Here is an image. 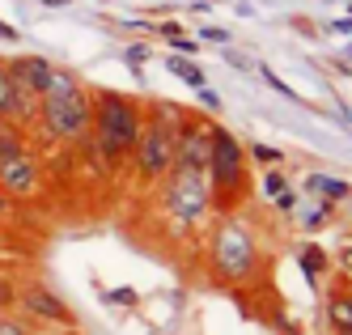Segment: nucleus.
I'll return each instance as SVG.
<instances>
[{
	"label": "nucleus",
	"instance_id": "nucleus-1",
	"mask_svg": "<svg viewBox=\"0 0 352 335\" xmlns=\"http://www.w3.org/2000/svg\"><path fill=\"white\" fill-rule=\"evenodd\" d=\"M208 280L217 289H238L259 280L263 272V246L259 234L238 208L234 213H217L208 225Z\"/></svg>",
	"mask_w": 352,
	"mask_h": 335
},
{
	"label": "nucleus",
	"instance_id": "nucleus-2",
	"mask_svg": "<svg viewBox=\"0 0 352 335\" xmlns=\"http://www.w3.org/2000/svg\"><path fill=\"white\" fill-rule=\"evenodd\" d=\"M89 123H94V98L89 85L77 72L56 68L47 89L38 94V115L34 127H43V136L60 144V149H81L89 140Z\"/></svg>",
	"mask_w": 352,
	"mask_h": 335
},
{
	"label": "nucleus",
	"instance_id": "nucleus-3",
	"mask_svg": "<svg viewBox=\"0 0 352 335\" xmlns=\"http://www.w3.org/2000/svg\"><path fill=\"white\" fill-rule=\"evenodd\" d=\"M89 98H94V123H89L85 144L102 158L107 170L132 166L140 123H144V102L119 94V89H89Z\"/></svg>",
	"mask_w": 352,
	"mask_h": 335
},
{
	"label": "nucleus",
	"instance_id": "nucleus-4",
	"mask_svg": "<svg viewBox=\"0 0 352 335\" xmlns=\"http://www.w3.org/2000/svg\"><path fill=\"white\" fill-rule=\"evenodd\" d=\"M153 208L166 221V229L174 238H195L212 225L217 208H212V187L204 174L191 170H170L162 183L153 187Z\"/></svg>",
	"mask_w": 352,
	"mask_h": 335
},
{
	"label": "nucleus",
	"instance_id": "nucleus-5",
	"mask_svg": "<svg viewBox=\"0 0 352 335\" xmlns=\"http://www.w3.org/2000/svg\"><path fill=\"white\" fill-rule=\"evenodd\" d=\"M187 107L179 102H144V123H140V140L132 153V166H136V183L140 187H157L162 178L174 170V144H179V119Z\"/></svg>",
	"mask_w": 352,
	"mask_h": 335
},
{
	"label": "nucleus",
	"instance_id": "nucleus-6",
	"mask_svg": "<svg viewBox=\"0 0 352 335\" xmlns=\"http://www.w3.org/2000/svg\"><path fill=\"white\" fill-rule=\"evenodd\" d=\"M208 187H212V208L217 213H234L238 204H246L250 195V162L242 140L230 132V127H212V149H208Z\"/></svg>",
	"mask_w": 352,
	"mask_h": 335
},
{
	"label": "nucleus",
	"instance_id": "nucleus-7",
	"mask_svg": "<svg viewBox=\"0 0 352 335\" xmlns=\"http://www.w3.org/2000/svg\"><path fill=\"white\" fill-rule=\"evenodd\" d=\"M17 310L26 314L38 331H43V327H77V314L68 310V301H64L52 285H43V280H21V289H17Z\"/></svg>",
	"mask_w": 352,
	"mask_h": 335
},
{
	"label": "nucleus",
	"instance_id": "nucleus-8",
	"mask_svg": "<svg viewBox=\"0 0 352 335\" xmlns=\"http://www.w3.org/2000/svg\"><path fill=\"white\" fill-rule=\"evenodd\" d=\"M0 187H5L17 204L43 199V191H47V162H43V153L21 149V153H13V158H5V162H0Z\"/></svg>",
	"mask_w": 352,
	"mask_h": 335
},
{
	"label": "nucleus",
	"instance_id": "nucleus-9",
	"mask_svg": "<svg viewBox=\"0 0 352 335\" xmlns=\"http://www.w3.org/2000/svg\"><path fill=\"white\" fill-rule=\"evenodd\" d=\"M212 127H217V119L199 115V111H183V119H179V144H174V170H191V174H204L208 170Z\"/></svg>",
	"mask_w": 352,
	"mask_h": 335
},
{
	"label": "nucleus",
	"instance_id": "nucleus-10",
	"mask_svg": "<svg viewBox=\"0 0 352 335\" xmlns=\"http://www.w3.org/2000/svg\"><path fill=\"white\" fill-rule=\"evenodd\" d=\"M34 115H38V98L13 81L9 60H0V119L17 127H34Z\"/></svg>",
	"mask_w": 352,
	"mask_h": 335
},
{
	"label": "nucleus",
	"instance_id": "nucleus-11",
	"mask_svg": "<svg viewBox=\"0 0 352 335\" xmlns=\"http://www.w3.org/2000/svg\"><path fill=\"white\" fill-rule=\"evenodd\" d=\"M9 72H13V81L21 85V89H30L34 98L47 89V81H52V72H56V64L47 60V56H38V51H26V56H13L9 60Z\"/></svg>",
	"mask_w": 352,
	"mask_h": 335
},
{
	"label": "nucleus",
	"instance_id": "nucleus-12",
	"mask_svg": "<svg viewBox=\"0 0 352 335\" xmlns=\"http://www.w3.org/2000/svg\"><path fill=\"white\" fill-rule=\"evenodd\" d=\"M322 318L331 327V335H352V285L348 280H336L322 293Z\"/></svg>",
	"mask_w": 352,
	"mask_h": 335
},
{
	"label": "nucleus",
	"instance_id": "nucleus-13",
	"mask_svg": "<svg viewBox=\"0 0 352 335\" xmlns=\"http://www.w3.org/2000/svg\"><path fill=\"white\" fill-rule=\"evenodd\" d=\"M297 263H301V276L310 280V289H318V280L331 272V255H327L318 242H301L297 246Z\"/></svg>",
	"mask_w": 352,
	"mask_h": 335
},
{
	"label": "nucleus",
	"instance_id": "nucleus-14",
	"mask_svg": "<svg viewBox=\"0 0 352 335\" xmlns=\"http://www.w3.org/2000/svg\"><path fill=\"white\" fill-rule=\"evenodd\" d=\"M306 191H310V195H318L322 204H348V195H352V183H348V178L310 174V178H306Z\"/></svg>",
	"mask_w": 352,
	"mask_h": 335
},
{
	"label": "nucleus",
	"instance_id": "nucleus-15",
	"mask_svg": "<svg viewBox=\"0 0 352 335\" xmlns=\"http://www.w3.org/2000/svg\"><path fill=\"white\" fill-rule=\"evenodd\" d=\"M166 68H170L174 76H179L183 85H191V89H199V85H208V72L199 68V64H195L191 56H179V51H170V60H166Z\"/></svg>",
	"mask_w": 352,
	"mask_h": 335
},
{
	"label": "nucleus",
	"instance_id": "nucleus-16",
	"mask_svg": "<svg viewBox=\"0 0 352 335\" xmlns=\"http://www.w3.org/2000/svg\"><path fill=\"white\" fill-rule=\"evenodd\" d=\"M21 149H30L26 127H17V123H5V119H0V162L13 158V153H21Z\"/></svg>",
	"mask_w": 352,
	"mask_h": 335
},
{
	"label": "nucleus",
	"instance_id": "nucleus-17",
	"mask_svg": "<svg viewBox=\"0 0 352 335\" xmlns=\"http://www.w3.org/2000/svg\"><path fill=\"white\" fill-rule=\"evenodd\" d=\"M0 335H38V327L21 310H0Z\"/></svg>",
	"mask_w": 352,
	"mask_h": 335
},
{
	"label": "nucleus",
	"instance_id": "nucleus-18",
	"mask_svg": "<svg viewBox=\"0 0 352 335\" xmlns=\"http://www.w3.org/2000/svg\"><path fill=\"white\" fill-rule=\"evenodd\" d=\"M246 162H255V166H263V170H272V166H280L285 162V153L280 149H272V144H246Z\"/></svg>",
	"mask_w": 352,
	"mask_h": 335
},
{
	"label": "nucleus",
	"instance_id": "nucleus-19",
	"mask_svg": "<svg viewBox=\"0 0 352 335\" xmlns=\"http://www.w3.org/2000/svg\"><path fill=\"white\" fill-rule=\"evenodd\" d=\"M17 289H21V280L0 272V310H17Z\"/></svg>",
	"mask_w": 352,
	"mask_h": 335
},
{
	"label": "nucleus",
	"instance_id": "nucleus-20",
	"mask_svg": "<svg viewBox=\"0 0 352 335\" xmlns=\"http://www.w3.org/2000/svg\"><path fill=\"white\" fill-rule=\"evenodd\" d=\"M336 272H340V280H348V285H352V238H344L340 246H336Z\"/></svg>",
	"mask_w": 352,
	"mask_h": 335
},
{
	"label": "nucleus",
	"instance_id": "nucleus-21",
	"mask_svg": "<svg viewBox=\"0 0 352 335\" xmlns=\"http://www.w3.org/2000/svg\"><path fill=\"white\" fill-rule=\"evenodd\" d=\"M263 81H267L276 94H280V98H289V102H301V98H297V89L285 81V76H276V68H267V64H263Z\"/></svg>",
	"mask_w": 352,
	"mask_h": 335
},
{
	"label": "nucleus",
	"instance_id": "nucleus-22",
	"mask_svg": "<svg viewBox=\"0 0 352 335\" xmlns=\"http://www.w3.org/2000/svg\"><path fill=\"white\" fill-rule=\"evenodd\" d=\"M285 187H289V178H285V170H280V166H272V170L263 174V191H267V195H280Z\"/></svg>",
	"mask_w": 352,
	"mask_h": 335
},
{
	"label": "nucleus",
	"instance_id": "nucleus-23",
	"mask_svg": "<svg viewBox=\"0 0 352 335\" xmlns=\"http://www.w3.org/2000/svg\"><path fill=\"white\" fill-rule=\"evenodd\" d=\"M123 60H128V68L140 76V68H144V60H148V47L140 43V47H128V51H123Z\"/></svg>",
	"mask_w": 352,
	"mask_h": 335
},
{
	"label": "nucleus",
	"instance_id": "nucleus-24",
	"mask_svg": "<svg viewBox=\"0 0 352 335\" xmlns=\"http://www.w3.org/2000/svg\"><path fill=\"white\" fill-rule=\"evenodd\" d=\"M17 217V199L5 191V187H0V225H5V221H13Z\"/></svg>",
	"mask_w": 352,
	"mask_h": 335
},
{
	"label": "nucleus",
	"instance_id": "nucleus-25",
	"mask_svg": "<svg viewBox=\"0 0 352 335\" xmlns=\"http://www.w3.org/2000/svg\"><path fill=\"white\" fill-rule=\"evenodd\" d=\"M107 301H115V305H136L140 297H136V289L123 285V289H111V293H107Z\"/></svg>",
	"mask_w": 352,
	"mask_h": 335
},
{
	"label": "nucleus",
	"instance_id": "nucleus-26",
	"mask_svg": "<svg viewBox=\"0 0 352 335\" xmlns=\"http://www.w3.org/2000/svg\"><path fill=\"white\" fill-rule=\"evenodd\" d=\"M195 94H199V107H204V111H221V98H217L212 85H199Z\"/></svg>",
	"mask_w": 352,
	"mask_h": 335
},
{
	"label": "nucleus",
	"instance_id": "nucleus-27",
	"mask_svg": "<svg viewBox=\"0 0 352 335\" xmlns=\"http://www.w3.org/2000/svg\"><path fill=\"white\" fill-rule=\"evenodd\" d=\"M199 43H230V30H221V25H204V30H199Z\"/></svg>",
	"mask_w": 352,
	"mask_h": 335
},
{
	"label": "nucleus",
	"instance_id": "nucleus-28",
	"mask_svg": "<svg viewBox=\"0 0 352 335\" xmlns=\"http://www.w3.org/2000/svg\"><path fill=\"white\" fill-rule=\"evenodd\" d=\"M272 204H276V213H293V208H297V195L285 187L280 195H272Z\"/></svg>",
	"mask_w": 352,
	"mask_h": 335
},
{
	"label": "nucleus",
	"instance_id": "nucleus-29",
	"mask_svg": "<svg viewBox=\"0 0 352 335\" xmlns=\"http://www.w3.org/2000/svg\"><path fill=\"white\" fill-rule=\"evenodd\" d=\"M170 51H179V56H195V39L174 34V39H170Z\"/></svg>",
	"mask_w": 352,
	"mask_h": 335
},
{
	"label": "nucleus",
	"instance_id": "nucleus-30",
	"mask_svg": "<svg viewBox=\"0 0 352 335\" xmlns=\"http://www.w3.org/2000/svg\"><path fill=\"white\" fill-rule=\"evenodd\" d=\"M0 39H5V43H17V39H21V30H13V25L0 17Z\"/></svg>",
	"mask_w": 352,
	"mask_h": 335
},
{
	"label": "nucleus",
	"instance_id": "nucleus-31",
	"mask_svg": "<svg viewBox=\"0 0 352 335\" xmlns=\"http://www.w3.org/2000/svg\"><path fill=\"white\" fill-rule=\"evenodd\" d=\"M331 30H340V34H352V17H348V21H344V17H340V21H336V25H331Z\"/></svg>",
	"mask_w": 352,
	"mask_h": 335
},
{
	"label": "nucleus",
	"instance_id": "nucleus-32",
	"mask_svg": "<svg viewBox=\"0 0 352 335\" xmlns=\"http://www.w3.org/2000/svg\"><path fill=\"white\" fill-rule=\"evenodd\" d=\"M64 5H72V0H43V9H64Z\"/></svg>",
	"mask_w": 352,
	"mask_h": 335
},
{
	"label": "nucleus",
	"instance_id": "nucleus-33",
	"mask_svg": "<svg viewBox=\"0 0 352 335\" xmlns=\"http://www.w3.org/2000/svg\"><path fill=\"white\" fill-rule=\"evenodd\" d=\"M56 335H81L77 327H56Z\"/></svg>",
	"mask_w": 352,
	"mask_h": 335
},
{
	"label": "nucleus",
	"instance_id": "nucleus-34",
	"mask_svg": "<svg viewBox=\"0 0 352 335\" xmlns=\"http://www.w3.org/2000/svg\"><path fill=\"white\" fill-rule=\"evenodd\" d=\"M9 246V234H5V229H0V250H5Z\"/></svg>",
	"mask_w": 352,
	"mask_h": 335
},
{
	"label": "nucleus",
	"instance_id": "nucleus-35",
	"mask_svg": "<svg viewBox=\"0 0 352 335\" xmlns=\"http://www.w3.org/2000/svg\"><path fill=\"white\" fill-rule=\"evenodd\" d=\"M340 111H344V119H348V123H352V107H340Z\"/></svg>",
	"mask_w": 352,
	"mask_h": 335
}]
</instances>
